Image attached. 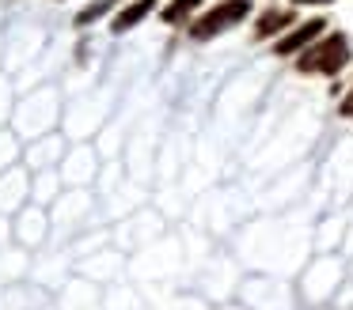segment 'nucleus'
Returning <instances> with one entry per match:
<instances>
[{"label":"nucleus","instance_id":"6e6552de","mask_svg":"<svg viewBox=\"0 0 353 310\" xmlns=\"http://www.w3.org/2000/svg\"><path fill=\"white\" fill-rule=\"evenodd\" d=\"M292 4H330V0H292Z\"/></svg>","mask_w":353,"mask_h":310},{"label":"nucleus","instance_id":"0eeeda50","mask_svg":"<svg viewBox=\"0 0 353 310\" xmlns=\"http://www.w3.org/2000/svg\"><path fill=\"white\" fill-rule=\"evenodd\" d=\"M342 113H345V118H353V91L342 98Z\"/></svg>","mask_w":353,"mask_h":310},{"label":"nucleus","instance_id":"20e7f679","mask_svg":"<svg viewBox=\"0 0 353 310\" xmlns=\"http://www.w3.org/2000/svg\"><path fill=\"white\" fill-rule=\"evenodd\" d=\"M152 8H156V0H137V4H130V8H122V12H118V15H114V27H110V30H114V34H122V30H130V27H137V23H141V19H145V15H148V12H152Z\"/></svg>","mask_w":353,"mask_h":310},{"label":"nucleus","instance_id":"f03ea898","mask_svg":"<svg viewBox=\"0 0 353 310\" xmlns=\"http://www.w3.org/2000/svg\"><path fill=\"white\" fill-rule=\"evenodd\" d=\"M247 12H251V0H224V4H216L209 15H201V19L194 23L190 34H194V38H213V34H221L224 27L239 23Z\"/></svg>","mask_w":353,"mask_h":310},{"label":"nucleus","instance_id":"39448f33","mask_svg":"<svg viewBox=\"0 0 353 310\" xmlns=\"http://www.w3.org/2000/svg\"><path fill=\"white\" fill-rule=\"evenodd\" d=\"M285 23H292V12H266V15L259 19V38L277 34V30H281Z\"/></svg>","mask_w":353,"mask_h":310},{"label":"nucleus","instance_id":"7ed1b4c3","mask_svg":"<svg viewBox=\"0 0 353 310\" xmlns=\"http://www.w3.org/2000/svg\"><path fill=\"white\" fill-rule=\"evenodd\" d=\"M323 27H327V23H323V19H312V23H300V27L292 30V34H285L281 42H277V53H281V57H289V53L304 49L307 42H315V38L323 34Z\"/></svg>","mask_w":353,"mask_h":310},{"label":"nucleus","instance_id":"423d86ee","mask_svg":"<svg viewBox=\"0 0 353 310\" xmlns=\"http://www.w3.org/2000/svg\"><path fill=\"white\" fill-rule=\"evenodd\" d=\"M198 4H201V0H171V4L163 8V19H168V23H179V19H186V15H190Z\"/></svg>","mask_w":353,"mask_h":310},{"label":"nucleus","instance_id":"f257e3e1","mask_svg":"<svg viewBox=\"0 0 353 310\" xmlns=\"http://www.w3.org/2000/svg\"><path fill=\"white\" fill-rule=\"evenodd\" d=\"M350 60V45H345V38L342 34H330V38H323L315 49H307L304 57L296 60V68L300 72H338V68Z\"/></svg>","mask_w":353,"mask_h":310}]
</instances>
